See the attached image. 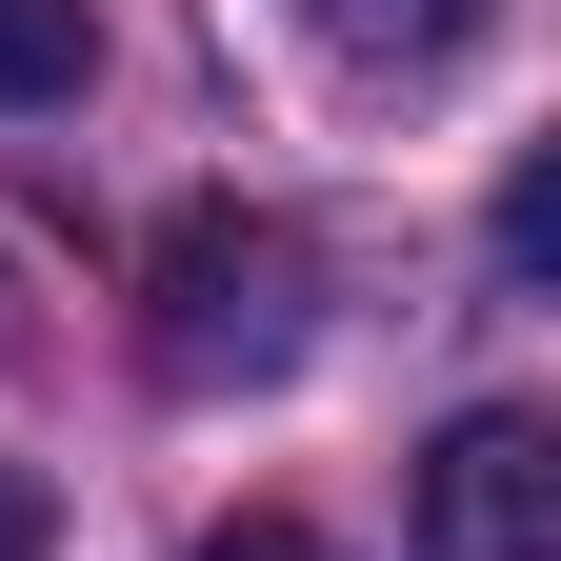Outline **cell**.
<instances>
[{"label": "cell", "mask_w": 561, "mask_h": 561, "mask_svg": "<svg viewBox=\"0 0 561 561\" xmlns=\"http://www.w3.org/2000/svg\"><path fill=\"white\" fill-rule=\"evenodd\" d=\"M140 341H161L181 401L301 381V341H321V261H301V221H261V201H181L161 261H140Z\"/></svg>", "instance_id": "obj_1"}, {"label": "cell", "mask_w": 561, "mask_h": 561, "mask_svg": "<svg viewBox=\"0 0 561 561\" xmlns=\"http://www.w3.org/2000/svg\"><path fill=\"white\" fill-rule=\"evenodd\" d=\"M421 561H561V442L522 401L442 421V461H421Z\"/></svg>", "instance_id": "obj_2"}, {"label": "cell", "mask_w": 561, "mask_h": 561, "mask_svg": "<svg viewBox=\"0 0 561 561\" xmlns=\"http://www.w3.org/2000/svg\"><path fill=\"white\" fill-rule=\"evenodd\" d=\"M481 21H502V0H301V41H321V60H362V81H442Z\"/></svg>", "instance_id": "obj_3"}, {"label": "cell", "mask_w": 561, "mask_h": 561, "mask_svg": "<svg viewBox=\"0 0 561 561\" xmlns=\"http://www.w3.org/2000/svg\"><path fill=\"white\" fill-rule=\"evenodd\" d=\"M81 60H101L81 0H0V101H81Z\"/></svg>", "instance_id": "obj_4"}, {"label": "cell", "mask_w": 561, "mask_h": 561, "mask_svg": "<svg viewBox=\"0 0 561 561\" xmlns=\"http://www.w3.org/2000/svg\"><path fill=\"white\" fill-rule=\"evenodd\" d=\"M502 261H522V280H561V161H522V181H502Z\"/></svg>", "instance_id": "obj_5"}, {"label": "cell", "mask_w": 561, "mask_h": 561, "mask_svg": "<svg viewBox=\"0 0 561 561\" xmlns=\"http://www.w3.org/2000/svg\"><path fill=\"white\" fill-rule=\"evenodd\" d=\"M0 561H60V502H41L21 461H0Z\"/></svg>", "instance_id": "obj_6"}, {"label": "cell", "mask_w": 561, "mask_h": 561, "mask_svg": "<svg viewBox=\"0 0 561 561\" xmlns=\"http://www.w3.org/2000/svg\"><path fill=\"white\" fill-rule=\"evenodd\" d=\"M201 561H341V541H321V522H221Z\"/></svg>", "instance_id": "obj_7"}]
</instances>
